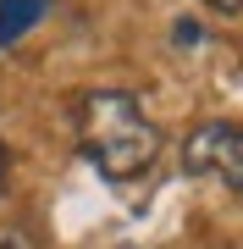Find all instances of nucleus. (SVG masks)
Wrapping results in <instances>:
<instances>
[{
	"label": "nucleus",
	"instance_id": "nucleus-1",
	"mask_svg": "<svg viewBox=\"0 0 243 249\" xmlns=\"http://www.w3.org/2000/svg\"><path fill=\"white\" fill-rule=\"evenodd\" d=\"M78 139H83V155L94 160L99 178L111 183H127V178H144L155 150H161V127L144 116L133 94L122 89H105V94H89L78 111Z\"/></svg>",
	"mask_w": 243,
	"mask_h": 249
},
{
	"label": "nucleus",
	"instance_id": "nucleus-2",
	"mask_svg": "<svg viewBox=\"0 0 243 249\" xmlns=\"http://www.w3.org/2000/svg\"><path fill=\"white\" fill-rule=\"evenodd\" d=\"M182 166L194 178H216L221 188L243 194V122H199L182 139Z\"/></svg>",
	"mask_w": 243,
	"mask_h": 249
},
{
	"label": "nucleus",
	"instance_id": "nucleus-3",
	"mask_svg": "<svg viewBox=\"0 0 243 249\" xmlns=\"http://www.w3.org/2000/svg\"><path fill=\"white\" fill-rule=\"evenodd\" d=\"M50 0H0V45H11V39H22L28 28L45 17Z\"/></svg>",
	"mask_w": 243,
	"mask_h": 249
},
{
	"label": "nucleus",
	"instance_id": "nucleus-4",
	"mask_svg": "<svg viewBox=\"0 0 243 249\" xmlns=\"http://www.w3.org/2000/svg\"><path fill=\"white\" fill-rule=\"evenodd\" d=\"M0 249H33V232L28 227H0Z\"/></svg>",
	"mask_w": 243,
	"mask_h": 249
},
{
	"label": "nucleus",
	"instance_id": "nucleus-5",
	"mask_svg": "<svg viewBox=\"0 0 243 249\" xmlns=\"http://www.w3.org/2000/svg\"><path fill=\"white\" fill-rule=\"evenodd\" d=\"M177 45H199V22H188V17L177 22Z\"/></svg>",
	"mask_w": 243,
	"mask_h": 249
},
{
	"label": "nucleus",
	"instance_id": "nucleus-6",
	"mask_svg": "<svg viewBox=\"0 0 243 249\" xmlns=\"http://www.w3.org/2000/svg\"><path fill=\"white\" fill-rule=\"evenodd\" d=\"M6 183H11V155H6V144H0V199H6Z\"/></svg>",
	"mask_w": 243,
	"mask_h": 249
},
{
	"label": "nucleus",
	"instance_id": "nucleus-7",
	"mask_svg": "<svg viewBox=\"0 0 243 249\" xmlns=\"http://www.w3.org/2000/svg\"><path fill=\"white\" fill-rule=\"evenodd\" d=\"M210 11H227V17H232V11H243V0H205Z\"/></svg>",
	"mask_w": 243,
	"mask_h": 249
},
{
	"label": "nucleus",
	"instance_id": "nucleus-8",
	"mask_svg": "<svg viewBox=\"0 0 243 249\" xmlns=\"http://www.w3.org/2000/svg\"><path fill=\"white\" fill-rule=\"evenodd\" d=\"M122 249H138V244H122Z\"/></svg>",
	"mask_w": 243,
	"mask_h": 249
}]
</instances>
